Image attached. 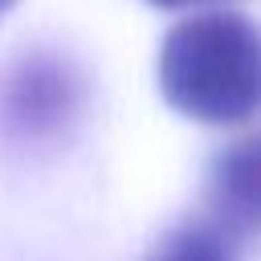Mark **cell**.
Instances as JSON below:
<instances>
[{
  "label": "cell",
  "instance_id": "5b68a950",
  "mask_svg": "<svg viewBox=\"0 0 261 261\" xmlns=\"http://www.w3.org/2000/svg\"><path fill=\"white\" fill-rule=\"evenodd\" d=\"M155 8H184V4H200V0H147Z\"/></svg>",
  "mask_w": 261,
  "mask_h": 261
},
{
  "label": "cell",
  "instance_id": "6da1fadb",
  "mask_svg": "<svg viewBox=\"0 0 261 261\" xmlns=\"http://www.w3.org/2000/svg\"><path fill=\"white\" fill-rule=\"evenodd\" d=\"M257 29L245 12H196L163 37L155 82L175 114L241 126L257 114Z\"/></svg>",
  "mask_w": 261,
  "mask_h": 261
},
{
  "label": "cell",
  "instance_id": "7a4b0ae2",
  "mask_svg": "<svg viewBox=\"0 0 261 261\" xmlns=\"http://www.w3.org/2000/svg\"><path fill=\"white\" fill-rule=\"evenodd\" d=\"M86 106V77L57 53H24L0 73V135L20 147L61 139Z\"/></svg>",
  "mask_w": 261,
  "mask_h": 261
},
{
  "label": "cell",
  "instance_id": "8992f818",
  "mask_svg": "<svg viewBox=\"0 0 261 261\" xmlns=\"http://www.w3.org/2000/svg\"><path fill=\"white\" fill-rule=\"evenodd\" d=\"M12 4H16V0H0V16H4V12L12 8Z\"/></svg>",
  "mask_w": 261,
  "mask_h": 261
},
{
  "label": "cell",
  "instance_id": "3957f363",
  "mask_svg": "<svg viewBox=\"0 0 261 261\" xmlns=\"http://www.w3.org/2000/svg\"><path fill=\"white\" fill-rule=\"evenodd\" d=\"M208 196L216 212L212 224H220L232 241H253L257 228V143L253 139H241L212 159Z\"/></svg>",
  "mask_w": 261,
  "mask_h": 261
},
{
  "label": "cell",
  "instance_id": "277c9868",
  "mask_svg": "<svg viewBox=\"0 0 261 261\" xmlns=\"http://www.w3.org/2000/svg\"><path fill=\"white\" fill-rule=\"evenodd\" d=\"M147 261H241V241H232L212 220H188L171 228L147 253Z\"/></svg>",
  "mask_w": 261,
  "mask_h": 261
}]
</instances>
